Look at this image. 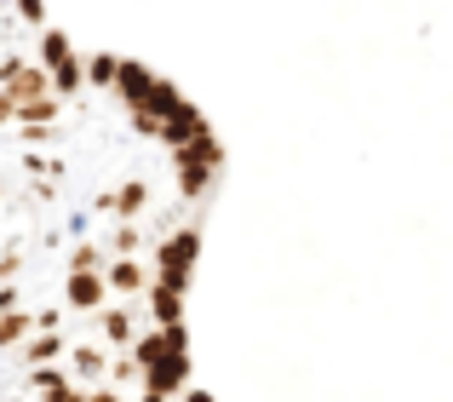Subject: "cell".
Returning a JSON list of instances; mask_svg holds the SVG:
<instances>
[{"mask_svg": "<svg viewBox=\"0 0 453 402\" xmlns=\"http://www.w3.org/2000/svg\"><path fill=\"white\" fill-rule=\"evenodd\" d=\"M12 6H18V18H23V23L46 29V0H12Z\"/></svg>", "mask_w": 453, "mask_h": 402, "instance_id": "cell-1", "label": "cell"}]
</instances>
